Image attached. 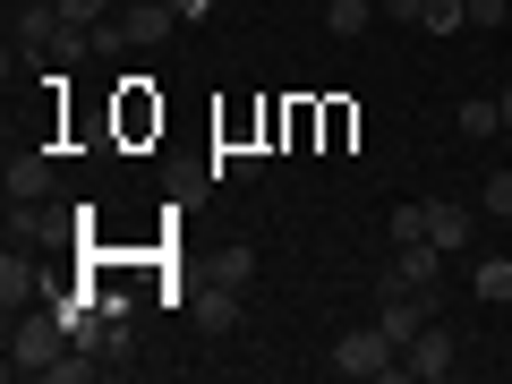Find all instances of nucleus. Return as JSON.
I'll return each mask as SVG.
<instances>
[{
    "label": "nucleus",
    "instance_id": "1",
    "mask_svg": "<svg viewBox=\"0 0 512 384\" xmlns=\"http://www.w3.org/2000/svg\"><path fill=\"white\" fill-rule=\"evenodd\" d=\"M60 316H35V308H18L9 316V376H52V359H60Z\"/></svg>",
    "mask_w": 512,
    "mask_h": 384
},
{
    "label": "nucleus",
    "instance_id": "2",
    "mask_svg": "<svg viewBox=\"0 0 512 384\" xmlns=\"http://www.w3.org/2000/svg\"><path fill=\"white\" fill-rule=\"evenodd\" d=\"M333 376H402V342L384 325H350L333 342Z\"/></svg>",
    "mask_w": 512,
    "mask_h": 384
},
{
    "label": "nucleus",
    "instance_id": "3",
    "mask_svg": "<svg viewBox=\"0 0 512 384\" xmlns=\"http://www.w3.org/2000/svg\"><path fill=\"white\" fill-rule=\"evenodd\" d=\"M453 367H461V350H453V333H444V325H419V333L402 342V376H410V384H444Z\"/></svg>",
    "mask_w": 512,
    "mask_h": 384
},
{
    "label": "nucleus",
    "instance_id": "4",
    "mask_svg": "<svg viewBox=\"0 0 512 384\" xmlns=\"http://www.w3.org/2000/svg\"><path fill=\"white\" fill-rule=\"evenodd\" d=\"M393 274H402L410 291H427V299H436V282H444V248H436V239H402Z\"/></svg>",
    "mask_w": 512,
    "mask_h": 384
},
{
    "label": "nucleus",
    "instance_id": "5",
    "mask_svg": "<svg viewBox=\"0 0 512 384\" xmlns=\"http://www.w3.org/2000/svg\"><path fill=\"white\" fill-rule=\"evenodd\" d=\"M171 26H180V9H163V0H146V9H137L128 26H94V35H103V43H163Z\"/></svg>",
    "mask_w": 512,
    "mask_h": 384
},
{
    "label": "nucleus",
    "instance_id": "6",
    "mask_svg": "<svg viewBox=\"0 0 512 384\" xmlns=\"http://www.w3.org/2000/svg\"><path fill=\"white\" fill-rule=\"evenodd\" d=\"M43 188H52V154H35V146L9 154V205H35Z\"/></svg>",
    "mask_w": 512,
    "mask_h": 384
},
{
    "label": "nucleus",
    "instance_id": "7",
    "mask_svg": "<svg viewBox=\"0 0 512 384\" xmlns=\"http://www.w3.org/2000/svg\"><path fill=\"white\" fill-rule=\"evenodd\" d=\"M35 291H43V274L26 265L18 248H9V256H0V308H9V316H18V308H35Z\"/></svg>",
    "mask_w": 512,
    "mask_h": 384
},
{
    "label": "nucleus",
    "instance_id": "8",
    "mask_svg": "<svg viewBox=\"0 0 512 384\" xmlns=\"http://www.w3.org/2000/svg\"><path fill=\"white\" fill-rule=\"evenodd\" d=\"M470 231H478V222H470V205H427V239H436L444 256H453V248H470Z\"/></svg>",
    "mask_w": 512,
    "mask_h": 384
},
{
    "label": "nucleus",
    "instance_id": "9",
    "mask_svg": "<svg viewBox=\"0 0 512 384\" xmlns=\"http://www.w3.org/2000/svg\"><path fill=\"white\" fill-rule=\"evenodd\" d=\"M197 325H214V333L239 325V291H231V282H205V291H197Z\"/></svg>",
    "mask_w": 512,
    "mask_h": 384
},
{
    "label": "nucleus",
    "instance_id": "10",
    "mask_svg": "<svg viewBox=\"0 0 512 384\" xmlns=\"http://www.w3.org/2000/svg\"><path fill=\"white\" fill-rule=\"evenodd\" d=\"M214 282H231V291H248V282H256V248H248V239H231V248L214 256Z\"/></svg>",
    "mask_w": 512,
    "mask_h": 384
},
{
    "label": "nucleus",
    "instance_id": "11",
    "mask_svg": "<svg viewBox=\"0 0 512 384\" xmlns=\"http://www.w3.org/2000/svg\"><path fill=\"white\" fill-rule=\"evenodd\" d=\"M495 128H504V103L495 94H470L461 103V137H495Z\"/></svg>",
    "mask_w": 512,
    "mask_h": 384
},
{
    "label": "nucleus",
    "instance_id": "12",
    "mask_svg": "<svg viewBox=\"0 0 512 384\" xmlns=\"http://www.w3.org/2000/svg\"><path fill=\"white\" fill-rule=\"evenodd\" d=\"M325 26H333V35H367V26H376V0H333Z\"/></svg>",
    "mask_w": 512,
    "mask_h": 384
},
{
    "label": "nucleus",
    "instance_id": "13",
    "mask_svg": "<svg viewBox=\"0 0 512 384\" xmlns=\"http://www.w3.org/2000/svg\"><path fill=\"white\" fill-rule=\"evenodd\" d=\"M52 9H60V18L77 26V35H94V26L111 18V0H52Z\"/></svg>",
    "mask_w": 512,
    "mask_h": 384
},
{
    "label": "nucleus",
    "instance_id": "14",
    "mask_svg": "<svg viewBox=\"0 0 512 384\" xmlns=\"http://www.w3.org/2000/svg\"><path fill=\"white\" fill-rule=\"evenodd\" d=\"M478 299H512V256H487L478 265Z\"/></svg>",
    "mask_w": 512,
    "mask_h": 384
},
{
    "label": "nucleus",
    "instance_id": "15",
    "mask_svg": "<svg viewBox=\"0 0 512 384\" xmlns=\"http://www.w3.org/2000/svg\"><path fill=\"white\" fill-rule=\"evenodd\" d=\"M453 26H470V0H427V35H453Z\"/></svg>",
    "mask_w": 512,
    "mask_h": 384
},
{
    "label": "nucleus",
    "instance_id": "16",
    "mask_svg": "<svg viewBox=\"0 0 512 384\" xmlns=\"http://www.w3.org/2000/svg\"><path fill=\"white\" fill-rule=\"evenodd\" d=\"M402 239H427V205H402V214H393V248H402Z\"/></svg>",
    "mask_w": 512,
    "mask_h": 384
},
{
    "label": "nucleus",
    "instance_id": "17",
    "mask_svg": "<svg viewBox=\"0 0 512 384\" xmlns=\"http://www.w3.org/2000/svg\"><path fill=\"white\" fill-rule=\"evenodd\" d=\"M487 214H495V222L512 214V171H487Z\"/></svg>",
    "mask_w": 512,
    "mask_h": 384
},
{
    "label": "nucleus",
    "instance_id": "18",
    "mask_svg": "<svg viewBox=\"0 0 512 384\" xmlns=\"http://www.w3.org/2000/svg\"><path fill=\"white\" fill-rule=\"evenodd\" d=\"M256 163H265V154H256V146H222V171H231V180H248Z\"/></svg>",
    "mask_w": 512,
    "mask_h": 384
},
{
    "label": "nucleus",
    "instance_id": "19",
    "mask_svg": "<svg viewBox=\"0 0 512 384\" xmlns=\"http://www.w3.org/2000/svg\"><path fill=\"white\" fill-rule=\"evenodd\" d=\"M384 18H402V26H427V0H376Z\"/></svg>",
    "mask_w": 512,
    "mask_h": 384
},
{
    "label": "nucleus",
    "instance_id": "20",
    "mask_svg": "<svg viewBox=\"0 0 512 384\" xmlns=\"http://www.w3.org/2000/svg\"><path fill=\"white\" fill-rule=\"evenodd\" d=\"M504 18H512L504 0H470V26H504Z\"/></svg>",
    "mask_w": 512,
    "mask_h": 384
},
{
    "label": "nucleus",
    "instance_id": "21",
    "mask_svg": "<svg viewBox=\"0 0 512 384\" xmlns=\"http://www.w3.org/2000/svg\"><path fill=\"white\" fill-rule=\"evenodd\" d=\"M197 9H214V0H180V18H197Z\"/></svg>",
    "mask_w": 512,
    "mask_h": 384
},
{
    "label": "nucleus",
    "instance_id": "22",
    "mask_svg": "<svg viewBox=\"0 0 512 384\" xmlns=\"http://www.w3.org/2000/svg\"><path fill=\"white\" fill-rule=\"evenodd\" d=\"M495 103H504V128H512V86H504V94H495Z\"/></svg>",
    "mask_w": 512,
    "mask_h": 384
}]
</instances>
